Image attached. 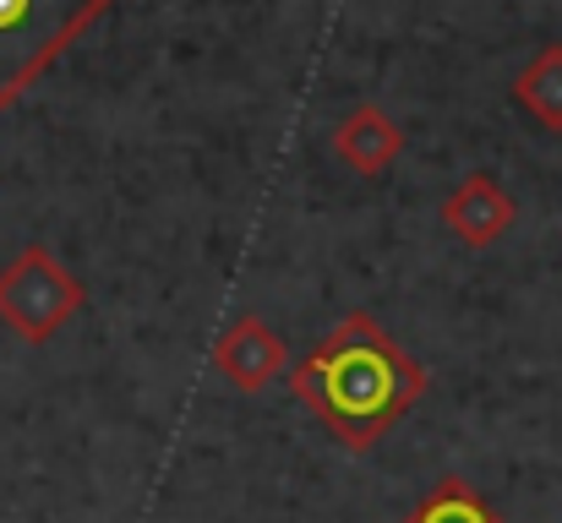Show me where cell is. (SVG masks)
Listing matches in <instances>:
<instances>
[{
	"mask_svg": "<svg viewBox=\"0 0 562 523\" xmlns=\"http://www.w3.org/2000/svg\"><path fill=\"white\" fill-rule=\"evenodd\" d=\"M290 393L356 453L382 442L426 393V371L367 311L345 317L290 371Z\"/></svg>",
	"mask_w": 562,
	"mask_h": 523,
	"instance_id": "cell-1",
	"label": "cell"
},
{
	"mask_svg": "<svg viewBox=\"0 0 562 523\" xmlns=\"http://www.w3.org/2000/svg\"><path fill=\"white\" fill-rule=\"evenodd\" d=\"M115 0H0V110H11Z\"/></svg>",
	"mask_w": 562,
	"mask_h": 523,
	"instance_id": "cell-2",
	"label": "cell"
},
{
	"mask_svg": "<svg viewBox=\"0 0 562 523\" xmlns=\"http://www.w3.org/2000/svg\"><path fill=\"white\" fill-rule=\"evenodd\" d=\"M82 306H88V289L60 268L49 246H22L0 268V322L27 344H49Z\"/></svg>",
	"mask_w": 562,
	"mask_h": 523,
	"instance_id": "cell-3",
	"label": "cell"
},
{
	"mask_svg": "<svg viewBox=\"0 0 562 523\" xmlns=\"http://www.w3.org/2000/svg\"><path fill=\"white\" fill-rule=\"evenodd\" d=\"M213 365H218V376H224L229 387H240V393H262V387H273V382L284 376L290 349H284V339H279L257 311H246V317H235V322L218 333Z\"/></svg>",
	"mask_w": 562,
	"mask_h": 523,
	"instance_id": "cell-4",
	"label": "cell"
},
{
	"mask_svg": "<svg viewBox=\"0 0 562 523\" xmlns=\"http://www.w3.org/2000/svg\"><path fill=\"white\" fill-rule=\"evenodd\" d=\"M514 196L497 185V174L475 170L464 174L448 196H442V224H448V235L459 240V246H470V251H486V246H497L508 229H514Z\"/></svg>",
	"mask_w": 562,
	"mask_h": 523,
	"instance_id": "cell-5",
	"label": "cell"
},
{
	"mask_svg": "<svg viewBox=\"0 0 562 523\" xmlns=\"http://www.w3.org/2000/svg\"><path fill=\"white\" fill-rule=\"evenodd\" d=\"M334 154L356 174H382L393 170V159L404 154V132L393 115H382L376 104H356L339 126H334Z\"/></svg>",
	"mask_w": 562,
	"mask_h": 523,
	"instance_id": "cell-6",
	"label": "cell"
},
{
	"mask_svg": "<svg viewBox=\"0 0 562 523\" xmlns=\"http://www.w3.org/2000/svg\"><path fill=\"white\" fill-rule=\"evenodd\" d=\"M514 104H519L541 132H562V44H547V49L514 77Z\"/></svg>",
	"mask_w": 562,
	"mask_h": 523,
	"instance_id": "cell-7",
	"label": "cell"
},
{
	"mask_svg": "<svg viewBox=\"0 0 562 523\" xmlns=\"http://www.w3.org/2000/svg\"><path fill=\"white\" fill-rule=\"evenodd\" d=\"M404 523H503V513H497V508L470 486V480L442 475V480L420 497V508H415Z\"/></svg>",
	"mask_w": 562,
	"mask_h": 523,
	"instance_id": "cell-8",
	"label": "cell"
}]
</instances>
